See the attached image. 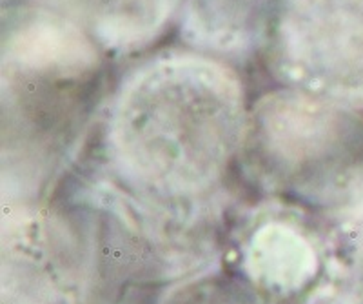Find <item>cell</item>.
<instances>
[{"mask_svg":"<svg viewBox=\"0 0 363 304\" xmlns=\"http://www.w3.org/2000/svg\"><path fill=\"white\" fill-rule=\"evenodd\" d=\"M249 109L229 63L189 48L158 51L109 93L93 161L142 202L213 221L227 202Z\"/></svg>","mask_w":363,"mask_h":304,"instance_id":"cell-1","label":"cell"},{"mask_svg":"<svg viewBox=\"0 0 363 304\" xmlns=\"http://www.w3.org/2000/svg\"><path fill=\"white\" fill-rule=\"evenodd\" d=\"M108 51L50 9L2 15V202L6 217L37 213L80 161L109 93Z\"/></svg>","mask_w":363,"mask_h":304,"instance_id":"cell-2","label":"cell"},{"mask_svg":"<svg viewBox=\"0 0 363 304\" xmlns=\"http://www.w3.org/2000/svg\"><path fill=\"white\" fill-rule=\"evenodd\" d=\"M236 173L258 200L333 221H363V117L289 88L249 109Z\"/></svg>","mask_w":363,"mask_h":304,"instance_id":"cell-3","label":"cell"},{"mask_svg":"<svg viewBox=\"0 0 363 304\" xmlns=\"http://www.w3.org/2000/svg\"><path fill=\"white\" fill-rule=\"evenodd\" d=\"M264 51L281 88L363 109V0H278Z\"/></svg>","mask_w":363,"mask_h":304,"instance_id":"cell-4","label":"cell"},{"mask_svg":"<svg viewBox=\"0 0 363 304\" xmlns=\"http://www.w3.org/2000/svg\"><path fill=\"white\" fill-rule=\"evenodd\" d=\"M278 0H184L177 24L186 48L225 63L264 50Z\"/></svg>","mask_w":363,"mask_h":304,"instance_id":"cell-5","label":"cell"},{"mask_svg":"<svg viewBox=\"0 0 363 304\" xmlns=\"http://www.w3.org/2000/svg\"><path fill=\"white\" fill-rule=\"evenodd\" d=\"M86 31L108 53L147 48L177 21L184 0H26Z\"/></svg>","mask_w":363,"mask_h":304,"instance_id":"cell-6","label":"cell"}]
</instances>
